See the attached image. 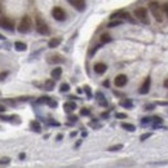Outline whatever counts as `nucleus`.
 Segmentation results:
<instances>
[{
  "label": "nucleus",
  "mask_w": 168,
  "mask_h": 168,
  "mask_svg": "<svg viewBox=\"0 0 168 168\" xmlns=\"http://www.w3.org/2000/svg\"><path fill=\"white\" fill-rule=\"evenodd\" d=\"M127 81H128V79H127L126 75H124V74H119V75H116L114 83H115L116 87L120 88V87H124V85L127 84Z\"/></svg>",
  "instance_id": "1a4fd4ad"
},
{
  "label": "nucleus",
  "mask_w": 168,
  "mask_h": 168,
  "mask_svg": "<svg viewBox=\"0 0 168 168\" xmlns=\"http://www.w3.org/2000/svg\"><path fill=\"white\" fill-rule=\"evenodd\" d=\"M84 92L85 93H87V96L90 98V97H92V92H90V88L88 87V85H85V87H84Z\"/></svg>",
  "instance_id": "cd10ccee"
},
{
  "label": "nucleus",
  "mask_w": 168,
  "mask_h": 168,
  "mask_svg": "<svg viewBox=\"0 0 168 168\" xmlns=\"http://www.w3.org/2000/svg\"><path fill=\"white\" fill-rule=\"evenodd\" d=\"M50 124L52 126H60V123H57V122H50Z\"/></svg>",
  "instance_id": "58836bf2"
},
{
  "label": "nucleus",
  "mask_w": 168,
  "mask_h": 168,
  "mask_svg": "<svg viewBox=\"0 0 168 168\" xmlns=\"http://www.w3.org/2000/svg\"><path fill=\"white\" fill-rule=\"evenodd\" d=\"M149 9H150V12H151V14H153V17L155 18V21L157 22H163V17H162V8H160V5H159V3H157V2H151L149 4Z\"/></svg>",
  "instance_id": "f257e3e1"
},
{
  "label": "nucleus",
  "mask_w": 168,
  "mask_h": 168,
  "mask_svg": "<svg viewBox=\"0 0 168 168\" xmlns=\"http://www.w3.org/2000/svg\"><path fill=\"white\" fill-rule=\"evenodd\" d=\"M150 136H151V133H144V135H141L140 141H145V140H148Z\"/></svg>",
  "instance_id": "bb28decb"
},
{
  "label": "nucleus",
  "mask_w": 168,
  "mask_h": 168,
  "mask_svg": "<svg viewBox=\"0 0 168 168\" xmlns=\"http://www.w3.org/2000/svg\"><path fill=\"white\" fill-rule=\"evenodd\" d=\"M47 61H48V63H61L63 62V58L60 54H53L47 58Z\"/></svg>",
  "instance_id": "9b49d317"
},
{
  "label": "nucleus",
  "mask_w": 168,
  "mask_h": 168,
  "mask_svg": "<svg viewBox=\"0 0 168 168\" xmlns=\"http://www.w3.org/2000/svg\"><path fill=\"white\" fill-rule=\"evenodd\" d=\"M150 120H151V119H150V118H145L144 120H142V123H144V124H146V123H149Z\"/></svg>",
  "instance_id": "f704fd0d"
},
{
  "label": "nucleus",
  "mask_w": 168,
  "mask_h": 168,
  "mask_svg": "<svg viewBox=\"0 0 168 168\" xmlns=\"http://www.w3.org/2000/svg\"><path fill=\"white\" fill-rule=\"evenodd\" d=\"M0 27L8 30V31H13L14 30V21L8 18V17H3V18H0Z\"/></svg>",
  "instance_id": "423d86ee"
},
{
  "label": "nucleus",
  "mask_w": 168,
  "mask_h": 168,
  "mask_svg": "<svg viewBox=\"0 0 168 168\" xmlns=\"http://www.w3.org/2000/svg\"><path fill=\"white\" fill-rule=\"evenodd\" d=\"M102 116H103V118H107V116H109V114H107V113H103Z\"/></svg>",
  "instance_id": "79ce46f5"
},
{
  "label": "nucleus",
  "mask_w": 168,
  "mask_h": 168,
  "mask_svg": "<svg viewBox=\"0 0 168 168\" xmlns=\"http://www.w3.org/2000/svg\"><path fill=\"white\" fill-rule=\"evenodd\" d=\"M69 119H70L71 122H76V120H78V116H76V115H70V116H69Z\"/></svg>",
  "instance_id": "473e14b6"
},
{
  "label": "nucleus",
  "mask_w": 168,
  "mask_h": 168,
  "mask_svg": "<svg viewBox=\"0 0 168 168\" xmlns=\"http://www.w3.org/2000/svg\"><path fill=\"white\" fill-rule=\"evenodd\" d=\"M116 118H118V119H126L127 115L123 114V113H118V114H116Z\"/></svg>",
  "instance_id": "7c9ffc66"
},
{
  "label": "nucleus",
  "mask_w": 168,
  "mask_h": 168,
  "mask_svg": "<svg viewBox=\"0 0 168 168\" xmlns=\"http://www.w3.org/2000/svg\"><path fill=\"white\" fill-rule=\"evenodd\" d=\"M122 128L126 129V131H129V132H135L136 127L133 124H129V123H122Z\"/></svg>",
  "instance_id": "a211bd4d"
},
{
  "label": "nucleus",
  "mask_w": 168,
  "mask_h": 168,
  "mask_svg": "<svg viewBox=\"0 0 168 168\" xmlns=\"http://www.w3.org/2000/svg\"><path fill=\"white\" fill-rule=\"evenodd\" d=\"M63 109H65V111H66V113H71V111H74L76 109V105H75L74 102H66L63 105Z\"/></svg>",
  "instance_id": "dca6fc26"
},
{
  "label": "nucleus",
  "mask_w": 168,
  "mask_h": 168,
  "mask_svg": "<svg viewBox=\"0 0 168 168\" xmlns=\"http://www.w3.org/2000/svg\"><path fill=\"white\" fill-rule=\"evenodd\" d=\"M69 89H70V85H69L67 83H63V84H61V87H60V90L61 92H69Z\"/></svg>",
  "instance_id": "b1692460"
},
{
  "label": "nucleus",
  "mask_w": 168,
  "mask_h": 168,
  "mask_svg": "<svg viewBox=\"0 0 168 168\" xmlns=\"http://www.w3.org/2000/svg\"><path fill=\"white\" fill-rule=\"evenodd\" d=\"M3 39H4V36H3V35H0V40H3Z\"/></svg>",
  "instance_id": "c03bdc74"
},
{
  "label": "nucleus",
  "mask_w": 168,
  "mask_h": 168,
  "mask_svg": "<svg viewBox=\"0 0 168 168\" xmlns=\"http://www.w3.org/2000/svg\"><path fill=\"white\" fill-rule=\"evenodd\" d=\"M67 2L70 3L76 11H79V12H84L85 11V7H87V4H85V0H67Z\"/></svg>",
  "instance_id": "6e6552de"
},
{
  "label": "nucleus",
  "mask_w": 168,
  "mask_h": 168,
  "mask_svg": "<svg viewBox=\"0 0 168 168\" xmlns=\"http://www.w3.org/2000/svg\"><path fill=\"white\" fill-rule=\"evenodd\" d=\"M120 106H123V107H127V109H131V107L133 106V103L131 100H124L120 102Z\"/></svg>",
  "instance_id": "4be33fe9"
},
{
  "label": "nucleus",
  "mask_w": 168,
  "mask_h": 168,
  "mask_svg": "<svg viewBox=\"0 0 168 168\" xmlns=\"http://www.w3.org/2000/svg\"><path fill=\"white\" fill-rule=\"evenodd\" d=\"M60 44H61V39H60V38H53V39H50V40H49L48 47H49V48H57Z\"/></svg>",
  "instance_id": "4468645a"
},
{
  "label": "nucleus",
  "mask_w": 168,
  "mask_h": 168,
  "mask_svg": "<svg viewBox=\"0 0 168 168\" xmlns=\"http://www.w3.org/2000/svg\"><path fill=\"white\" fill-rule=\"evenodd\" d=\"M159 105H168V102H158Z\"/></svg>",
  "instance_id": "37998d69"
},
{
  "label": "nucleus",
  "mask_w": 168,
  "mask_h": 168,
  "mask_svg": "<svg viewBox=\"0 0 168 168\" xmlns=\"http://www.w3.org/2000/svg\"><path fill=\"white\" fill-rule=\"evenodd\" d=\"M9 162H11L9 158H2L0 159V166H7V164H9Z\"/></svg>",
  "instance_id": "a878e982"
},
{
  "label": "nucleus",
  "mask_w": 168,
  "mask_h": 168,
  "mask_svg": "<svg viewBox=\"0 0 168 168\" xmlns=\"http://www.w3.org/2000/svg\"><path fill=\"white\" fill-rule=\"evenodd\" d=\"M122 25V20H116V21H110L107 27H116V26H120Z\"/></svg>",
  "instance_id": "5701e85b"
},
{
  "label": "nucleus",
  "mask_w": 168,
  "mask_h": 168,
  "mask_svg": "<svg viewBox=\"0 0 168 168\" xmlns=\"http://www.w3.org/2000/svg\"><path fill=\"white\" fill-rule=\"evenodd\" d=\"M80 114L85 116V115H89V114H90V111H89L88 109H81V111H80Z\"/></svg>",
  "instance_id": "c756f323"
},
{
  "label": "nucleus",
  "mask_w": 168,
  "mask_h": 168,
  "mask_svg": "<svg viewBox=\"0 0 168 168\" xmlns=\"http://www.w3.org/2000/svg\"><path fill=\"white\" fill-rule=\"evenodd\" d=\"M48 105L50 107H57V101H53L52 98H49V101H48Z\"/></svg>",
  "instance_id": "c85d7f7f"
},
{
  "label": "nucleus",
  "mask_w": 168,
  "mask_h": 168,
  "mask_svg": "<svg viewBox=\"0 0 168 168\" xmlns=\"http://www.w3.org/2000/svg\"><path fill=\"white\" fill-rule=\"evenodd\" d=\"M20 159H25V154H23V153L20 154Z\"/></svg>",
  "instance_id": "a19ab883"
},
{
  "label": "nucleus",
  "mask_w": 168,
  "mask_h": 168,
  "mask_svg": "<svg viewBox=\"0 0 168 168\" xmlns=\"http://www.w3.org/2000/svg\"><path fill=\"white\" fill-rule=\"evenodd\" d=\"M36 31L39 34H41V35H48L49 34L48 25H47V22L41 17H36Z\"/></svg>",
  "instance_id": "7ed1b4c3"
},
{
  "label": "nucleus",
  "mask_w": 168,
  "mask_h": 168,
  "mask_svg": "<svg viewBox=\"0 0 168 168\" xmlns=\"http://www.w3.org/2000/svg\"><path fill=\"white\" fill-rule=\"evenodd\" d=\"M149 89H150V78H146L145 81L142 83V85L140 87L139 92L141 94H146V93H149Z\"/></svg>",
  "instance_id": "9d476101"
},
{
  "label": "nucleus",
  "mask_w": 168,
  "mask_h": 168,
  "mask_svg": "<svg viewBox=\"0 0 168 168\" xmlns=\"http://www.w3.org/2000/svg\"><path fill=\"white\" fill-rule=\"evenodd\" d=\"M44 87H45V89L52 90V89H53V87H54V79H48V80L45 81Z\"/></svg>",
  "instance_id": "6ab92c4d"
},
{
  "label": "nucleus",
  "mask_w": 168,
  "mask_h": 168,
  "mask_svg": "<svg viewBox=\"0 0 168 168\" xmlns=\"http://www.w3.org/2000/svg\"><path fill=\"white\" fill-rule=\"evenodd\" d=\"M14 48L18 52H23V50H26L27 47H26V44H25V43H22V41H16L14 43Z\"/></svg>",
  "instance_id": "f3484780"
},
{
  "label": "nucleus",
  "mask_w": 168,
  "mask_h": 168,
  "mask_svg": "<svg viewBox=\"0 0 168 168\" xmlns=\"http://www.w3.org/2000/svg\"><path fill=\"white\" fill-rule=\"evenodd\" d=\"M61 75H62V69L61 67H56V69H53V70L50 71V76H52V79H54V80L60 79Z\"/></svg>",
  "instance_id": "ddd939ff"
},
{
  "label": "nucleus",
  "mask_w": 168,
  "mask_h": 168,
  "mask_svg": "<svg viewBox=\"0 0 168 168\" xmlns=\"http://www.w3.org/2000/svg\"><path fill=\"white\" fill-rule=\"evenodd\" d=\"M30 128H31V131H34V132H36V133H39V132L41 131L40 123H39V122H36V120H32V122L30 123Z\"/></svg>",
  "instance_id": "2eb2a0df"
},
{
  "label": "nucleus",
  "mask_w": 168,
  "mask_h": 168,
  "mask_svg": "<svg viewBox=\"0 0 168 168\" xmlns=\"http://www.w3.org/2000/svg\"><path fill=\"white\" fill-rule=\"evenodd\" d=\"M109 85H110L109 80H105V81H103V87H109Z\"/></svg>",
  "instance_id": "c9c22d12"
},
{
  "label": "nucleus",
  "mask_w": 168,
  "mask_h": 168,
  "mask_svg": "<svg viewBox=\"0 0 168 168\" xmlns=\"http://www.w3.org/2000/svg\"><path fill=\"white\" fill-rule=\"evenodd\" d=\"M96 97L98 98V102H100L102 106H106V105H107V102L105 101V97H103V94H102L101 92H98V93L96 94Z\"/></svg>",
  "instance_id": "412c9836"
},
{
  "label": "nucleus",
  "mask_w": 168,
  "mask_h": 168,
  "mask_svg": "<svg viewBox=\"0 0 168 168\" xmlns=\"http://www.w3.org/2000/svg\"><path fill=\"white\" fill-rule=\"evenodd\" d=\"M4 111H5V106L0 105V113H4Z\"/></svg>",
  "instance_id": "e433bc0d"
},
{
  "label": "nucleus",
  "mask_w": 168,
  "mask_h": 168,
  "mask_svg": "<svg viewBox=\"0 0 168 168\" xmlns=\"http://www.w3.org/2000/svg\"><path fill=\"white\" fill-rule=\"evenodd\" d=\"M135 16L137 17V20H139L141 23H144V25H149L150 23L148 11H146L145 8H137V9L135 11Z\"/></svg>",
  "instance_id": "f03ea898"
},
{
  "label": "nucleus",
  "mask_w": 168,
  "mask_h": 168,
  "mask_svg": "<svg viewBox=\"0 0 168 168\" xmlns=\"http://www.w3.org/2000/svg\"><path fill=\"white\" fill-rule=\"evenodd\" d=\"M124 18V20H127V21H129V22H135L132 18H131V14L129 13H127L126 11H116V12H114L113 14H111V17L110 18L111 20H114V18Z\"/></svg>",
  "instance_id": "0eeeda50"
},
{
  "label": "nucleus",
  "mask_w": 168,
  "mask_h": 168,
  "mask_svg": "<svg viewBox=\"0 0 168 168\" xmlns=\"http://www.w3.org/2000/svg\"><path fill=\"white\" fill-rule=\"evenodd\" d=\"M30 30H31V18H30L29 16H25V17H22V20H21V22H20L18 31L22 34H26V32H29Z\"/></svg>",
  "instance_id": "20e7f679"
},
{
  "label": "nucleus",
  "mask_w": 168,
  "mask_h": 168,
  "mask_svg": "<svg viewBox=\"0 0 168 168\" xmlns=\"http://www.w3.org/2000/svg\"><path fill=\"white\" fill-rule=\"evenodd\" d=\"M163 11H164V13L168 16V3H166V4H163Z\"/></svg>",
  "instance_id": "2f4dec72"
},
{
  "label": "nucleus",
  "mask_w": 168,
  "mask_h": 168,
  "mask_svg": "<svg viewBox=\"0 0 168 168\" xmlns=\"http://www.w3.org/2000/svg\"><path fill=\"white\" fill-rule=\"evenodd\" d=\"M164 87H166V88H168V79H166V80H164Z\"/></svg>",
  "instance_id": "ea45409f"
},
{
  "label": "nucleus",
  "mask_w": 168,
  "mask_h": 168,
  "mask_svg": "<svg viewBox=\"0 0 168 168\" xmlns=\"http://www.w3.org/2000/svg\"><path fill=\"white\" fill-rule=\"evenodd\" d=\"M110 40H111V36L109 35V34H102L101 35V39H100L101 44H106V43H109Z\"/></svg>",
  "instance_id": "aec40b11"
},
{
  "label": "nucleus",
  "mask_w": 168,
  "mask_h": 168,
  "mask_svg": "<svg viewBox=\"0 0 168 168\" xmlns=\"http://www.w3.org/2000/svg\"><path fill=\"white\" fill-rule=\"evenodd\" d=\"M52 17L56 21H65L66 20V13H65V11L61 7H54L52 9Z\"/></svg>",
  "instance_id": "39448f33"
},
{
  "label": "nucleus",
  "mask_w": 168,
  "mask_h": 168,
  "mask_svg": "<svg viewBox=\"0 0 168 168\" xmlns=\"http://www.w3.org/2000/svg\"><path fill=\"white\" fill-rule=\"evenodd\" d=\"M7 75H8V72H2V74H0V80H4V78Z\"/></svg>",
  "instance_id": "72a5a7b5"
},
{
  "label": "nucleus",
  "mask_w": 168,
  "mask_h": 168,
  "mask_svg": "<svg viewBox=\"0 0 168 168\" xmlns=\"http://www.w3.org/2000/svg\"><path fill=\"white\" fill-rule=\"evenodd\" d=\"M107 70V66L105 63H102V62H98V63H96L94 65V71L97 72V74H103V72H105Z\"/></svg>",
  "instance_id": "f8f14e48"
},
{
  "label": "nucleus",
  "mask_w": 168,
  "mask_h": 168,
  "mask_svg": "<svg viewBox=\"0 0 168 168\" xmlns=\"http://www.w3.org/2000/svg\"><path fill=\"white\" fill-rule=\"evenodd\" d=\"M123 148V145H120V144H118V145H114V146H110L109 148V151H118V150H120Z\"/></svg>",
  "instance_id": "393cba45"
},
{
  "label": "nucleus",
  "mask_w": 168,
  "mask_h": 168,
  "mask_svg": "<svg viewBox=\"0 0 168 168\" xmlns=\"http://www.w3.org/2000/svg\"><path fill=\"white\" fill-rule=\"evenodd\" d=\"M150 109H154V105H148L146 106V110H150Z\"/></svg>",
  "instance_id": "4c0bfd02"
}]
</instances>
